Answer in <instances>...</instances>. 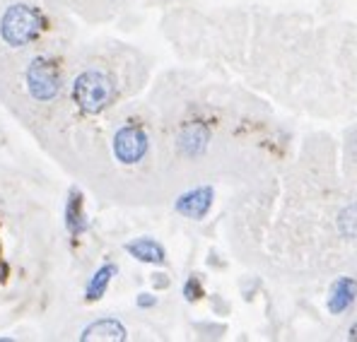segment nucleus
I'll return each instance as SVG.
<instances>
[{"label":"nucleus","mask_w":357,"mask_h":342,"mask_svg":"<svg viewBox=\"0 0 357 342\" xmlns=\"http://www.w3.org/2000/svg\"><path fill=\"white\" fill-rule=\"evenodd\" d=\"M41 31V15L29 5H10L0 22V34L5 44L10 46H27Z\"/></svg>","instance_id":"f257e3e1"},{"label":"nucleus","mask_w":357,"mask_h":342,"mask_svg":"<svg viewBox=\"0 0 357 342\" xmlns=\"http://www.w3.org/2000/svg\"><path fill=\"white\" fill-rule=\"evenodd\" d=\"M210 205H213V188H193V191H188L186 196L176 200V212H181L183 217L191 219H203L208 215Z\"/></svg>","instance_id":"39448f33"},{"label":"nucleus","mask_w":357,"mask_h":342,"mask_svg":"<svg viewBox=\"0 0 357 342\" xmlns=\"http://www.w3.org/2000/svg\"><path fill=\"white\" fill-rule=\"evenodd\" d=\"M126 251H128L133 258H138V261L143 263H165V249H162L157 241L152 239H138L133 241V244L126 246Z\"/></svg>","instance_id":"6e6552de"},{"label":"nucleus","mask_w":357,"mask_h":342,"mask_svg":"<svg viewBox=\"0 0 357 342\" xmlns=\"http://www.w3.org/2000/svg\"><path fill=\"white\" fill-rule=\"evenodd\" d=\"M82 340H126V328L114 318L97 320V323L85 328Z\"/></svg>","instance_id":"0eeeda50"},{"label":"nucleus","mask_w":357,"mask_h":342,"mask_svg":"<svg viewBox=\"0 0 357 342\" xmlns=\"http://www.w3.org/2000/svg\"><path fill=\"white\" fill-rule=\"evenodd\" d=\"M181 147L188 155H198V152L206 147V130L201 125H191V128L183 130L181 135Z\"/></svg>","instance_id":"9b49d317"},{"label":"nucleus","mask_w":357,"mask_h":342,"mask_svg":"<svg viewBox=\"0 0 357 342\" xmlns=\"http://www.w3.org/2000/svg\"><path fill=\"white\" fill-rule=\"evenodd\" d=\"M27 87L36 102H51L61 92L59 68L49 58H34L27 70Z\"/></svg>","instance_id":"7ed1b4c3"},{"label":"nucleus","mask_w":357,"mask_h":342,"mask_svg":"<svg viewBox=\"0 0 357 342\" xmlns=\"http://www.w3.org/2000/svg\"><path fill=\"white\" fill-rule=\"evenodd\" d=\"M66 217H68V229H70L73 234H80V231L85 229V217H82V203H80V193H73L70 200H68Z\"/></svg>","instance_id":"9d476101"},{"label":"nucleus","mask_w":357,"mask_h":342,"mask_svg":"<svg viewBox=\"0 0 357 342\" xmlns=\"http://www.w3.org/2000/svg\"><path fill=\"white\" fill-rule=\"evenodd\" d=\"M357 297V282L353 277H343L338 280L331 289V297H328V311L331 313H343L345 309L353 306Z\"/></svg>","instance_id":"423d86ee"},{"label":"nucleus","mask_w":357,"mask_h":342,"mask_svg":"<svg viewBox=\"0 0 357 342\" xmlns=\"http://www.w3.org/2000/svg\"><path fill=\"white\" fill-rule=\"evenodd\" d=\"M198 280H196V277H193V280H188V285H186V297L188 299H196V297H193V294H198Z\"/></svg>","instance_id":"ddd939ff"},{"label":"nucleus","mask_w":357,"mask_h":342,"mask_svg":"<svg viewBox=\"0 0 357 342\" xmlns=\"http://www.w3.org/2000/svg\"><path fill=\"white\" fill-rule=\"evenodd\" d=\"M340 231L345 236H357V205H350L343 215H340Z\"/></svg>","instance_id":"f8f14e48"},{"label":"nucleus","mask_w":357,"mask_h":342,"mask_svg":"<svg viewBox=\"0 0 357 342\" xmlns=\"http://www.w3.org/2000/svg\"><path fill=\"white\" fill-rule=\"evenodd\" d=\"M73 97L85 114H99L114 97L112 80L97 70H87L73 85Z\"/></svg>","instance_id":"f03ea898"},{"label":"nucleus","mask_w":357,"mask_h":342,"mask_svg":"<svg viewBox=\"0 0 357 342\" xmlns=\"http://www.w3.org/2000/svg\"><path fill=\"white\" fill-rule=\"evenodd\" d=\"M114 275H116V267H114V265H104V267H99V270L94 272V277L89 280V285H87V299H89V302H94V299H99L104 292H107V287H109V282H112Z\"/></svg>","instance_id":"1a4fd4ad"},{"label":"nucleus","mask_w":357,"mask_h":342,"mask_svg":"<svg viewBox=\"0 0 357 342\" xmlns=\"http://www.w3.org/2000/svg\"><path fill=\"white\" fill-rule=\"evenodd\" d=\"M148 152V135L138 128V125H126L114 138V155L123 164H135L140 162Z\"/></svg>","instance_id":"20e7f679"},{"label":"nucleus","mask_w":357,"mask_h":342,"mask_svg":"<svg viewBox=\"0 0 357 342\" xmlns=\"http://www.w3.org/2000/svg\"><path fill=\"white\" fill-rule=\"evenodd\" d=\"M138 304H140V306H152V304H155V299H152L150 294H140Z\"/></svg>","instance_id":"4468645a"}]
</instances>
